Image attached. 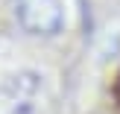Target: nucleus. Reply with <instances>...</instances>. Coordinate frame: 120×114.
I'll return each instance as SVG.
<instances>
[{
    "label": "nucleus",
    "instance_id": "nucleus-1",
    "mask_svg": "<svg viewBox=\"0 0 120 114\" xmlns=\"http://www.w3.org/2000/svg\"><path fill=\"white\" fill-rule=\"evenodd\" d=\"M18 21L26 32L53 35L64 23L62 0H21L18 3Z\"/></svg>",
    "mask_w": 120,
    "mask_h": 114
}]
</instances>
